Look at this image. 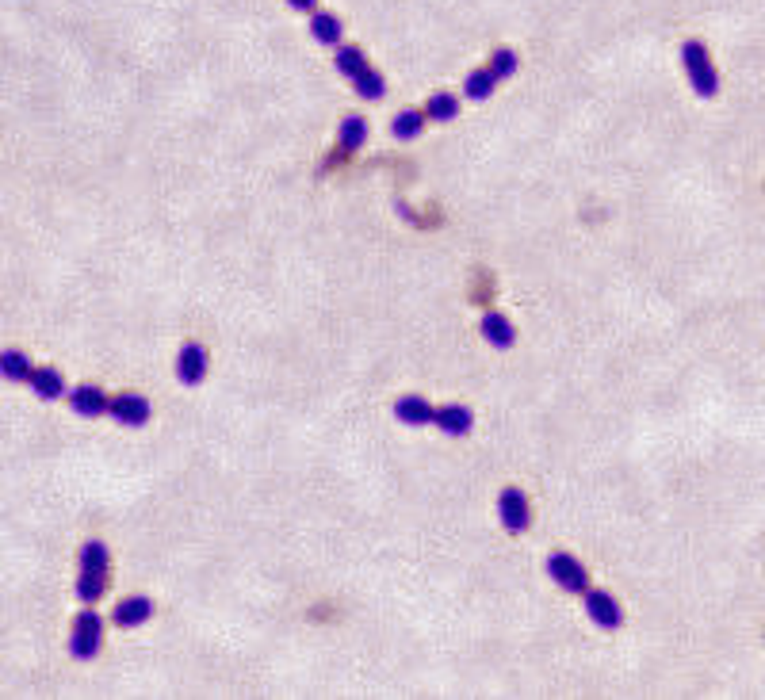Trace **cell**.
I'll return each mask as SVG.
<instances>
[{
    "instance_id": "8",
    "label": "cell",
    "mask_w": 765,
    "mask_h": 700,
    "mask_svg": "<svg viewBox=\"0 0 765 700\" xmlns=\"http://www.w3.org/2000/svg\"><path fill=\"white\" fill-rule=\"evenodd\" d=\"M108 417H115V421L127 425V429H142L153 417V410L142 394H115L108 406Z\"/></svg>"
},
{
    "instance_id": "4",
    "label": "cell",
    "mask_w": 765,
    "mask_h": 700,
    "mask_svg": "<svg viewBox=\"0 0 765 700\" xmlns=\"http://www.w3.org/2000/svg\"><path fill=\"white\" fill-rule=\"evenodd\" d=\"M100 647H104V620L92 605H85V613L73 620V632H69V655L88 662L100 655Z\"/></svg>"
},
{
    "instance_id": "21",
    "label": "cell",
    "mask_w": 765,
    "mask_h": 700,
    "mask_svg": "<svg viewBox=\"0 0 765 700\" xmlns=\"http://www.w3.org/2000/svg\"><path fill=\"white\" fill-rule=\"evenodd\" d=\"M425 115H429L433 123H452L459 115V100L452 92H433L429 104H425Z\"/></svg>"
},
{
    "instance_id": "10",
    "label": "cell",
    "mask_w": 765,
    "mask_h": 700,
    "mask_svg": "<svg viewBox=\"0 0 765 700\" xmlns=\"http://www.w3.org/2000/svg\"><path fill=\"white\" fill-rule=\"evenodd\" d=\"M69 406H73V414L77 417H104L111 406V398L104 394V387H96V383H81V387H73L69 391Z\"/></svg>"
},
{
    "instance_id": "7",
    "label": "cell",
    "mask_w": 765,
    "mask_h": 700,
    "mask_svg": "<svg viewBox=\"0 0 765 700\" xmlns=\"http://www.w3.org/2000/svg\"><path fill=\"white\" fill-rule=\"evenodd\" d=\"M498 517H502V525L509 528L513 536L528 532V525H532V505H528L525 490H517V486L502 490V498H498Z\"/></svg>"
},
{
    "instance_id": "16",
    "label": "cell",
    "mask_w": 765,
    "mask_h": 700,
    "mask_svg": "<svg viewBox=\"0 0 765 700\" xmlns=\"http://www.w3.org/2000/svg\"><path fill=\"white\" fill-rule=\"evenodd\" d=\"M482 337H486V345H494V349H513V345H517V326H513L505 314H486V318H482Z\"/></svg>"
},
{
    "instance_id": "18",
    "label": "cell",
    "mask_w": 765,
    "mask_h": 700,
    "mask_svg": "<svg viewBox=\"0 0 765 700\" xmlns=\"http://www.w3.org/2000/svg\"><path fill=\"white\" fill-rule=\"evenodd\" d=\"M27 383H31V391L39 394L43 402H58V398L66 394V379H62L58 368H35Z\"/></svg>"
},
{
    "instance_id": "13",
    "label": "cell",
    "mask_w": 765,
    "mask_h": 700,
    "mask_svg": "<svg viewBox=\"0 0 765 700\" xmlns=\"http://www.w3.org/2000/svg\"><path fill=\"white\" fill-rule=\"evenodd\" d=\"M111 620L119 624V628H142L146 620H153V601L150 597H123L119 605H115V613H111Z\"/></svg>"
},
{
    "instance_id": "11",
    "label": "cell",
    "mask_w": 765,
    "mask_h": 700,
    "mask_svg": "<svg viewBox=\"0 0 765 700\" xmlns=\"http://www.w3.org/2000/svg\"><path fill=\"white\" fill-rule=\"evenodd\" d=\"M368 142V119L364 115H345L341 119V131H337V157L349 161L352 154H360Z\"/></svg>"
},
{
    "instance_id": "23",
    "label": "cell",
    "mask_w": 765,
    "mask_h": 700,
    "mask_svg": "<svg viewBox=\"0 0 765 700\" xmlns=\"http://www.w3.org/2000/svg\"><path fill=\"white\" fill-rule=\"evenodd\" d=\"M287 8H295V12L310 16V12H318V0H287Z\"/></svg>"
},
{
    "instance_id": "15",
    "label": "cell",
    "mask_w": 765,
    "mask_h": 700,
    "mask_svg": "<svg viewBox=\"0 0 765 700\" xmlns=\"http://www.w3.org/2000/svg\"><path fill=\"white\" fill-rule=\"evenodd\" d=\"M433 425H437L444 437H467V433H471V425H475V417H471L467 406H437Z\"/></svg>"
},
{
    "instance_id": "17",
    "label": "cell",
    "mask_w": 765,
    "mask_h": 700,
    "mask_svg": "<svg viewBox=\"0 0 765 700\" xmlns=\"http://www.w3.org/2000/svg\"><path fill=\"white\" fill-rule=\"evenodd\" d=\"M425 123H429L425 108H406V111H398V115L391 119V134L398 138V142H414V138H421Z\"/></svg>"
},
{
    "instance_id": "14",
    "label": "cell",
    "mask_w": 765,
    "mask_h": 700,
    "mask_svg": "<svg viewBox=\"0 0 765 700\" xmlns=\"http://www.w3.org/2000/svg\"><path fill=\"white\" fill-rule=\"evenodd\" d=\"M394 417L402 421V425H410V429H421V425H433V402H425V398H417V394H406V398H398L394 402Z\"/></svg>"
},
{
    "instance_id": "5",
    "label": "cell",
    "mask_w": 765,
    "mask_h": 700,
    "mask_svg": "<svg viewBox=\"0 0 765 700\" xmlns=\"http://www.w3.org/2000/svg\"><path fill=\"white\" fill-rule=\"evenodd\" d=\"M547 578L567 593L590 590V570L582 567L574 555H567V551H551V555H547Z\"/></svg>"
},
{
    "instance_id": "20",
    "label": "cell",
    "mask_w": 765,
    "mask_h": 700,
    "mask_svg": "<svg viewBox=\"0 0 765 700\" xmlns=\"http://www.w3.org/2000/svg\"><path fill=\"white\" fill-rule=\"evenodd\" d=\"M31 356L27 352H20V349H4L0 352V375L8 379V383H27L31 379Z\"/></svg>"
},
{
    "instance_id": "12",
    "label": "cell",
    "mask_w": 765,
    "mask_h": 700,
    "mask_svg": "<svg viewBox=\"0 0 765 700\" xmlns=\"http://www.w3.org/2000/svg\"><path fill=\"white\" fill-rule=\"evenodd\" d=\"M310 39L322 46H341L345 43V20L333 12H310Z\"/></svg>"
},
{
    "instance_id": "19",
    "label": "cell",
    "mask_w": 765,
    "mask_h": 700,
    "mask_svg": "<svg viewBox=\"0 0 765 700\" xmlns=\"http://www.w3.org/2000/svg\"><path fill=\"white\" fill-rule=\"evenodd\" d=\"M498 85H502V81H498V77H494L486 66L471 69V73H467V81H463V96H467V100H475V104H482V100H490V96H494V88Z\"/></svg>"
},
{
    "instance_id": "2",
    "label": "cell",
    "mask_w": 765,
    "mask_h": 700,
    "mask_svg": "<svg viewBox=\"0 0 765 700\" xmlns=\"http://www.w3.org/2000/svg\"><path fill=\"white\" fill-rule=\"evenodd\" d=\"M111 586V555L104 540H85L81 547V574H77V597L81 605H96Z\"/></svg>"
},
{
    "instance_id": "1",
    "label": "cell",
    "mask_w": 765,
    "mask_h": 700,
    "mask_svg": "<svg viewBox=\"0 0 765 700\" xmlns=\"http://www.w3.org/2000/svg\"><path fill=\"white\" fill-rule=\"evenodd\" d=\"M333 66H337V73H341V77L356 88V96H360V100H383V96H387V81H383V73L368 62V54H364L356 43L333 46Z\"/></svg>"
},
{
    "instance_id": "22",
    "label": "cell",
    "mask_w": 765,
    "mask_h": 700,
    "mask_svg": "<svg viewBox=\"0 0 765 700\" xmlns=\"http://www.w3.org/2000/svg\"><path fill=\"white\" fill-rule=\"evenodd\" d=\"M486 69L498 77V81H509L517 69H521V58H517V50H509V46H498L494 54H490V62H486Z\"/></svg>"
},
{
    "instance_id": "3",
    "label": "cell",
    "mask_w": 765,
    "mask_h": 700,
    "mask_svg": "<svg viewBox=\"0 0 765 700\" xmlns=\"http://www.w3.org/2000/svg\"><path fill=\"white\" fill-rule=\"evenodd\" d=\"M681 66H685V77H689V85H693L700 100H712L720 92V69H716L704 43H697V39L681 43Z\"/></svg>"
},
{
    "instance_id": "9",
    "label": "cell",
    "mask_w": 765,
    "mask_h": 700,
    "mask_svg": "<svg viewBox=\"0 0 765 700\" xmlns=\"http://www.w3.org/2000/svg\"><path fill=\"white\" fill-rule=\"evenodd\" d=\"M207 368H211V356H207V349L203 345H184L180 349V356H176V379L184 383V387H199L203 379H207Z\"/></svg>"
},
{
    "instance_id": "6",
    "label": "cell",
    "mask_w": 765,
    "mask_h": 700,
    "mask_svg": "<svg viewBox=\"0 0 765 700\" xmlns=\"http://www.w3.org/2000/svg\"><path fill=\"white\" fill-rule=\"evenodd\" d=\"M582 605H586V616H590L597 628H605V632H616L620 624H624V609H620V601L605 590H586L582 593Z\"/></svg>"
}]
</instances>
